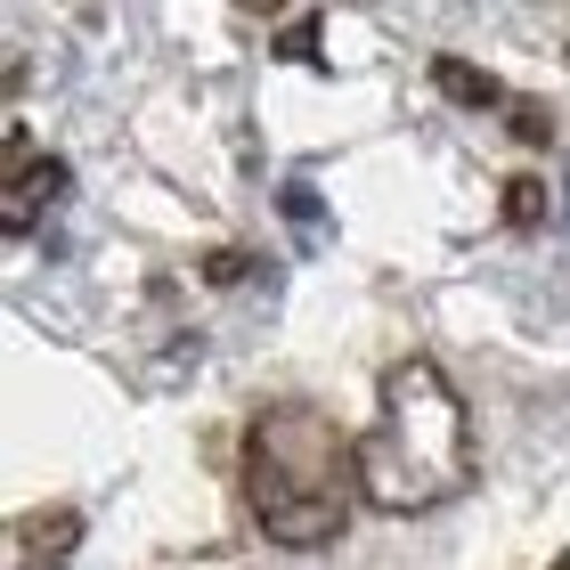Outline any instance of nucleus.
Segmentation results:
<instances>
[{
  "label": "nucleus",
  "instance_id": "39448f33",
  "mask_svg": "<svg viewBox=\"0 0 570 570\" xmlns=\"http://www.w3.org/2000/svg\"><path fill=\"white\" fill-rule=\"evenodd\" d=\"M432 90L456 98V107H498V98H505L481 66H464V58H432Z\"/></svg>",
  "mask_w": 570,
  "mask_h": 570
},
{
  "label": "nucleus",
  "instance_id": "6e6552de",
  "mask_svg": "<svg viewBox=\"0 0 570 570\" xmlns=\"http://www.w3.org/2000/svg\"><path fill=\"white\" fill-rule=\"evenodd\" d=\"M302 49H318V17H309V24H285V41H277V58H302Z\"/></svg>",
  "mask_w": 570,
  "mask_h": 570
},
{
  "label": "nucleus",
  "instance_id": "20e7f679",
  "mask_svg": "<svg viewBox=\"0 0 570 570\" xmlns=\"http://www.w3.org/2000/svg\"><path fill=\"white\" fill-rule=\"evenodd\" d=\"M82 554V513L73 505H41L17 522V570H66Z\"/></svg>",
  "mask_w": 570,
  "mask_h": 570
},
{
  "label": "nucleus",
  "instance_id": "423d86ee",
  "mask_svg": "<svg viewBox=\"0 0 570 570\" xmlns=\"http://www.w3.org/2000/svg\"><path fill=\"white\" fill-rule=\"evenodd\" d=\"M505 220L513 228H538V220H547V179H505Z\"/></svg>",
  "mask_w": 570,
  "mask_h": 570
},
{
  "label": "nucleus",
  "instance_id": "0eeeda50",
  "mask_svg": "<svg viewBox=\"0 0 570 570\" xmlns=\"http://www.w3.org/2000/svg\"><path fill=\"white\" fill-rule=\"evenodd\" d=\"M513 139L547 147V139H554V122H547V107H530V98H513Z\"/></svg>",
  "mask_w": 570,
  "mask_h": 570
},
{
  "label": "nucleus",
  "instance_id": "9d476101",
  "mask_svg": "<svg viewBox=\"0 0 570 570\" xmlns=\"http://www.w3.org/2000/svg\"><path fill=\"white\" fill-rule=\"evenodd\" d=\"M547 570H570V554H554V562H547Z\"/></svg>",
  "mask_w": 570,
  "mask_h": 570
},
{
  "label": "nucleus",
  "instance_id": "f03ea898",
  "mask_svg": "<svg viewBox=\"0 0 570 570\" xmlns=\"http://www.w3.org/2000/svg\"><path fill=\"white\" fill-rule=\"evenodd\" d=\"M473 489V416L440 358H400L375 392V424L358 440V498L375 513H440Z\"/></svg>",
  "mask_w": 570,
  "mask_h": 570
},
{
  "label": "nucleus",
  "instance_id": "f257e3e1",
  "mask_svg": "<svg viewBox=\"0 0 570 570\" xmlns=\"http://www.w3.org/2000/svg\"><path fill=\"white\" fill-rule=\"evenodd\" d=\"M253 530L285 554L334 547L351 530V513L367 505L358 498V440L309 400H277L245 424V456H237Z\"/></svg>",
  "mask_w": 570,
  "mask_h": 570
},
{
  "label": "nucleus",
  "instance_id": "7ed1b4c3",
  "mask_svg": "<svg viewBox=\"0 0 570 570\" xmlns=\"http://www.w3.org/2000/svg\"><path fill=\"white\" fill-rule=\"evenodd\" d=\"M66 179H73V171L58 164V155H41V147L9 122V188H0V228H9V237H33L41 213L66 196Z\"/></svg>",
  "mask_w": 570,
  "mask_h": 570
},
{
  "label": "nucleus",
  "instance_id": "1a4fd4ad",
  "mask_svg": "<svg viewBox=\"0 0 570 570\" xmlns=\"http://www.w3.org/2000/svg\"><path fill=\"white\" fill-rule=\"evenodd\" d=\"M204 277H213V285H237V277H245V262H237V253H220V262H204Z\"/></svg>",
  "mask_w": 570,
  "mask_h": 570
}]
</instances>
